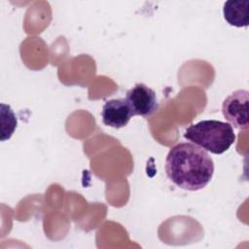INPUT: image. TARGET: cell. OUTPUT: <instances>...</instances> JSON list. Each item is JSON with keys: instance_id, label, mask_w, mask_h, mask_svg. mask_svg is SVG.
Masks as SVG:
<instances>
[{"instance_id": "6da1fadb", "label": "cell", "mask_w": 249, "mask_h": 249, "mask_svg": "<svg viewBox=\"0 0 249 249\" xmlns=\"http://www.w3.org/2000/svg\"><path fill=\"white\" fill-rule=\"evenodd\" d=\"M165 173L177 187L196 192L205 188L214 174V162L205 150L190 142L173 146L165 159Z\"/></svg>"}, {"instance_id": "7a4b0ae2", "label": "cell", "mask_w": 249, "mask_h": 249, "mask_svg": "<svg viewBox=\"0 0 249 249\" xmlns=\"http://www.w3.org/2000/svg\"><path fill=\"white\" fill-rule=\"evenodd\" d=\"M184 137L215 155L227 152L235 141L232 125L217 120H204L191 124L186 128Z\"/></svg>"}, {"instance_id": "3957f363", "label": "cell", "mask_w": 249, "mask_h": 249, "mask_svg": "<svg viewBox=\"0 0 249 249\" xmlns=\"http://www.w3.org/2000/svg\"><path fill=\"white\" fill-rule=\"evenodd\" d=\"M249 92L246 89H237L231 92L222 104L224 118L237 129L248 127Z\"/></svg>"}, {"instance_id": "277c9868", "label": "cell", "mask_w": 249, "mask_h": 249, "mask_svg": "<svg viewBox=\"0 0 249 249\" xmlns=\"http://www.w3.org/2000/svg\"><path fill=\"white\" fill-rule=\"evenodd\" d=\"M125 100L133 116L149 117L159 107L156 92L145 84H136L126 91Z\"/></svg>"}, {"instance_id": "5b68a950", "label": "cell", "mask_w": 249, "mask_h": 249, "mask_svg": "<svg viewBox=\"0 0 249 249\" xmlns=\"http://www.w3.org/2000/svg\"><path fill=\"white\" fill-rule=\"evenodd\" d=\"M101 117L104 124L114 128H121L128 124L133 114L125 98H118L105 102L102 107Z\"/></svg>"}, {"instance_id": "8992f818", "label": "cell", "mask_w": 249, "mask_h": 249, "mask_svg": "<svg viewBox=\"0 0 249 249\" xmlns=\"http://www.w3.org/2000/svg\"><path fill=\"white\" fill-rule=\"evenodd\" d=\"M223 14L230 25L246 27L249 24V1L229 0L224 4Z\"/></svg>"}]
</instances>
